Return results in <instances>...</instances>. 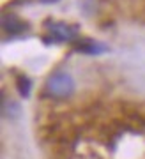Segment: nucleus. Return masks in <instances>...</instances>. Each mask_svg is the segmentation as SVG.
Returning a JSON list of instances; mask_svg holds the SVG:
<instances>
[{
  "mask_svg": "<svg viewBox=\"0 0 145 159\" xmlns=\"http://www.w3.org/2000/svg\"><path fill=\"white\" fill-rule=\"evenodd\" d=\"M74 80L69 73H53L48 76L44 83V92L46 96L51 99H67L74 94Z\"/></svg>",
  "mask_w": 145,
  "mask_h": 159,
  "instance_id": "obj_1",
  "label": "nucleus"
},
{
  "mask_svg": "<svg viewBox=\"0 0 145 159\" xmlns=\"http://www.w3.org/2000/svg\"><path fill=\"white\" fill-rule=\"evenodd\" d=\"M48 34H51L53 41H72L76 35H78V32H76V29L71 27V25L57 21V23H50Z\"/></svg>",
  "mask_w": 145,
  "mask_h": 159,
  "instance_id": "obj_2",
  "label": "nucleus"
},
{
  "mask_svg": "<svg viewBox=\"0 0 145 159\" xmlns=\"http://www.w3.org/2000/svg\"><path fill=\"white\" fill-rule=\"evenodd\" d=\"M28 29V23L23 21L16 14H4L2 18V30L7 34H21Z\"/></svg>",
  "mask_w": 145,
  "mask_h": 159,
  "instance_id": "obj_3",
  "label": "nucleus"
},
{
  "mask_svg": "<svg viewBox=\"0 0 145 159\" xmlns=\"http://www.w3.org/2000/svg\"><path fill=\"white\" fill-rule=\"evenodd\" d=\"M2 115L6 119H18L21 115V106L16 101H7L6 97L2 96Z\"/></svg>",
  "mask_w": 145,
  "mask_h": 159,
  "instance_id": "obj_4",
  "label": "nucleus"
},
{
  "mask_svg": "<svg viewBox=\"0 0 145 159\" xmlns=\"http://www.w3.org/2000/svg\"><path fill=\"white\" fill-rule=\"evenodd\" d=\"M16 87H18V92H20L23 97H28V96H30V87H32V81H30L27 76H18V78H16Z\"/></svg>",
  "mask_w": 145,
  "mask_h": 159,
  "instance_id": "obj_5",
  "label": "nucleus"
},
{
  "mask_svg": "<svg viewBox=\"0 0 145 159\" xmlns=\"http://www.w3.org/2000/svg\"><path fill=\"white\" fill-rule=\"evenodd\" d=\"M80 50L82 51H89V53H101V51H105L106 48L103 44H97V43H87V44H82Z\"/></svg>",
  "mask_w": 145,
  "mask_h": 159,
  "instance_id": "obj_6",
  "label": "nucleus"
},
{
  "mask_svg": "<svg viewBox=\"0 0 145 159\" xmlns=\"http://www.w3.org/2000/svg\"><path fill=\"white\" fill-rule=\"evenodd\" d=\"M41 4H55V2H58V0H39Z\"/></svg>",
  "mask_w": 145,
  "mask_h": 159,
  "instance_id": "obj_7",
  "label": "nucleus"
}]
</instances>
